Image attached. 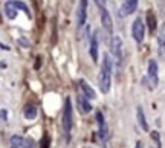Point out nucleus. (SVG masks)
<instances>
[{
  "label": "nucleus",
  "mask_w": 165,
  "mask_h": 148,
  "mask_svg": "<svg viewBox=\"0 0 165 148\" xmlns=\"http://www.w3.org/2000/svg\"><path fill=\"white\" fill-rule=\"evenodd\" d=\"M112 70H113V63L110 55L104 54L103 57V63H101V72H100V89L103 93H109L110 92V86H112Z\"/></svg>",
  "instance_id": "f257e3e1"
},
{
  "label": "nucleus",
  "mask_w": 165,
  "mask_h": 148,
  "mask_svg": "<svg viewBox=\"0 0 165 148\" xmlns=\"http://www.w3.org/2000/svg\"><path fill=\"white\" fill-rule=\"evenodd\" d=\"M74 113H72V102L70 99L64 101V110H63V130H64V134H66V139L69 140L70 137V131H72V125H74Z\"/></svg>",
  "instance_id": "f03ea898"
},
{
  "label": "nucleus",
  "mask_w": 165,
  "mask_h": 148,
  "mask_svg": "<svg viewBox=\"0 0 165 148\" xmlns=\"http://www.w3.org/2000/svg\"><path fill=\"white\" fill-rule=\"evenodd\" d=\"M95 118H97V124H98V137H100L103 146H106L107 139H109V125H107V122L104 119V115L101 112H97Z\"/></svg>",
  "instance_id": "7ed1b4c3"
},
{
  "label": "nucleus",
  "mask_w": 165,
  "mask_h": 148,
  "mask_svg": "<svg viewBox=\"0 0 165 148\" xmlns=\"http://www.w3.org/2000/svg\"><path fill=\"white\" fill-rule=\"evenodd\" d=\"M132 37L136 43H142L144 38H145V24L141 18H136L132 24Z\"/></svg>",
  "instance_id": "20e7f679"
},
{
  "label": "nucleus",
  "mask_w": 165,
  "mask_h": 148,
  "mask_svg": "<svg viewBox=\"0 0 165 148\" xmlns=\"http://www.w3.org/2000/svg\"><path fill=\"white\" fill-rule=\"evenodd\" d=\"M101 24H103V31H104L106 37L112 38V35H113V21H112V17H110V14L106 8L101 9Z\"/></svg>",
  "instance_id": "39448f33"
},
{
  "label": "nucleus",
  "mask_w": 165,
  "mask_h": 148,
  "mask_svg": "<svg viewBox=\"0 0 165 148\" xmlns=\"http://www.w3.org/2000/svg\"><path fill=\"white\" fill-rule=\"evenodd\" d=\"M147 80L150 84V89H154L157 86V63L154 60L148 61V69H147Z\"/></svg>",
  "instance_id": "423d86ee"
},
{
  "label": "nucleus",
  "mask_w": 165,
  "mask_h": 148,
  "mask_svg": "<svg viewBox=\"0 0 165 148\" xmlns=\"http://www.w3.org/2000/svg\"><path fill=\"white\" fill-rule=\"evenodd\" d=\"M87 20V0H80L78 12H77V24L78 28H83Z\"/></svg>",
  "instance_id": "0eeeda50"
},
{
  "label": "nucleus",
  "mask_w": 165,
  "mask_h": 148,
  "mask_svg": "<svg viewBox=\"0 0 165 148\" xmlns=\"http://www.w3.org/2000/svg\"><path fill=\"white\" fill-rule=\"evenodd\" d=\"M110 51L112 55L118 60H121L122 57V40L119 37H112L110 38Z\"/></svg>",
  "instance_id": "6e6552de"
},
{
  "label": "nucleus",
  "mask_w": 165,
  "mask_h": 148,
  "mask_svg": "<svg viewBox=\"0 0 165 148\" xmlns=\"http://www.w3.org/2000/svg\"><path fill=\"white\" fill-rule=\"evenodd\" d=\"M138 2H139V0H124L122 5H121L119 14H121L122 17H127V15L133 14V12L138 9Z\"/></svg>",
  "instance_id": "1a4fd4ad"
},
{
  "label": "nucleus",
  "mask_w": 165,
  "mask_h": 148,
  "mask_svg": "<svg viewBox=\"0 0 165 148\" xmlns=\"http://www.w3.org/2000/svg\"><path fill=\"white\" fill-rule=\"evenodd\" d=\"M98 44H100V40H98V32L95 31L90 37V47H89V52H90V57L93 61H98Z\"/></svg>",
  "instance_id": "9d476101"
},
{
  "label": "nucleus",
  "mask_w": 165,
  "mask_h": 148,
  "mask_svg": "<svg viewBox=\"0 0 165 148\" xmlns=\"http://www.w3.org/2000/svg\"><path fill=\"white\" fill-rule=\"evenodd\" d=\"M80 89H81V95H84L87 99H95L97 98V92L90 87V84L86 80H80Z\"/></svg>",
  "instance_id": "9b49d317"
},
{
  "label": "nucleus",
  "mask_w": 165,
  "mask_h": 148,
  "mask_svg": "<svg viewBox=\"0 0 165 148\" xmlns=\"http://www.w3.org/2000/svg\"><path fill=\"white\" fill-rule=\"evenodd\" d=\"M77 104H78V110H80L81 115H87V113L92 112V105H90L89 99H87L84 95H80L77 98Z\"/></svg>",
  "instance_id": "f8f14e48"
},
{
  "label": "nucleus",
  "mask_w": 165,
  "mask_h": 148,
  "mask_svg": "<svg viewBox=\"0 0 165 148\" xmlns=\"http://www.w3.org/2000/svg\"><path fill=\"white\" fill-rule=\"evenodd\" d=\"M136 119H138L139 127L142 128L144 131H148V122H147V119H145V113H144L142 107H138V109H136Z\"/></svg>",
  "instance_id": "ddd939ff"
},
{
  "label": "nucleus",
  "mask_w": 165,
  "mask_h": 148,
  "mask_svg": "<svg viewBox=\"0 0 165 148\" xmlns=\"http://www.w3.org/2000/svg\"><path fill=\"white\" fill-rule=\"evenodd\" d=\"M157 41H159V55H160V58L165 60V23L160 26Z\"/></svg>",
  "instance_id": "4468645a"
},
{
  "label": "nucleus",
  "mask_w": 165,
  "mask_h": 148,
  "mask_svg": "<svg viewBox=\"0 0 165 148\" xmlns=\"http://www.w3.org/2000/svg\"><path fill=\"white\" fill-rule=\"evenodd\" d=\"M23 115L26 119H35L37 118V107L34 104H26L23 109Z\"/></svg>",
  "instance_id": "2eb2a0df"
},
{
  "label": "nucleus",
  "mask_w": 165,
  "mask_h": 148,
  "mask_svg": "<svg viewBox=\"0 0 165 148\" xmlns=\"http://www.w3.org/2000/svg\"><path fill=\"white\" fill-rule=\"evenodd\" d=\"M17 8L14 6V3L12 2H6L5 3V14H6V17L9 18V20H14L15 17H17Z\"/></svg>",
  "instance_id": "dca6fc26"
},
{
  "label": "nucleus",
  "mask_w": 165,
  "mask_h": 148,
  "mask_svg": "<svg viewBox=\"0 0 165 148\" xmlns=\"http://www.w3.org/2000/svg\"><path fill=\"white\" fill-rule=\"evenodd\" d=\"M147 24H148V29H150V32H154V31H156L157 21H156V15H154V12H153L151 9L147 12Z\"/></svg>",
  "instance_id": "f3484780"
},
{
  "label": "nucleus",
  "mask_w": 165,
  "mask_h": 148,
  "mask_svg": "<svg viewBox=\"0 0 165 148\" xmlns=\"http://www.w3.org/2000/svg\"><path fill=\"white\" fill-rule=\"evenodd\" d=\"M11 148H25V139L18 134H14L11 137Z\"/></svg>",
  "instance_id": "a211bd4d"
},
{
  "label": "nucleus",
  "mask_w": 165,
  "mask_h": 148,
  "mask_svg": "<svg viewBox=\"0 0 165 148\" xmlns=\"http://www.w3.org/2000/svg\"><path fill=\"white\" fill-rule=\"evenodd\" d=\"M12 3H14V6L17 8V9H20V11H23L28 17H31V11H29V8L23 3V2H18V0H12Z\"/></svg>",
  "instance_id": "6ab92c4d"
},
{
  "label": "nucleus",
  "mask_w": 165,
  "mask_h": 148,
  "mask_svg": "<svg viewBox=\"0 0 165 148\" xmlns=\"http://www.w3.org/2000/svg\"><path fill=\"white\" fill-rule=\"evenodd\" d=\"M151 137H153V140L156 142L157 148H160V137H159V133H157V131H153V133H151Z\"/></svg>",
  "instance_id": "aec40b11"
},
{
  "label": "nucleus",
  "mask_w": 165,
  "mask_h": 148,
  "mask_svg": "<svg viewBox=\"0 0 165 148\" xmlns=\"http://www.w3.org/2000/svg\"><path fill=\"white\" fill-rule=\"evenodd\" d=\"M34 145H35V142H34L31 137L25 139V148H34Z\"/></svg>",
  "instance_id": "412c9836"
},
{
  "label": "nucleus",
  "mask_w": 165,
  "mask_h": 148,
  "mask_svg": "<svg viewBox=\"0 0 165 148\" xmlns=\"http://www.w3.org/2000/svg\"><path fill=\"white\" fill-rule=\"evenodd\" d=\"M41 148H49V137H48V136H44V137H43Z\"/></svg>",
  "instance_id": "4be33fe9"
},
{
  "label": "nucleus",
  "mask_w": 165,
  "mask_h": 148,
  "mask_svg": "<svg viewBox=\"0 0 165 148\" xmlns=\"http://www.w3.org/2000/svg\"><path fill=\"white\" fill-rule=\"evenodd\" d=\"M95 3L100 9H104L106 8V0H95Z\"/></svg>",
  "instance_id": "5701e85b"
},
{
  "label": "nucleus",
  "mask_w": 165,
  "mask_h": 148,
  "mask_svg": "<svg viewBox=\"0 0 165 148\" xmlns=\"http://www.w3.org/2000/svg\"><path fill=\"white\" fill-rule=\"evenodd\" d=\"M0 119H2V121H6V119H8V112H6L5 109L0 110Z\"/></svg>",
  "instance_id": "b1692460"
},
{
  "label": "nucleus",
  "mask_w": 165,
  "mask_h": 148,
  "mask_svg": "<svg viewBox=\"0 0 165 148\" xmlns=\"http://www.w3.org/2000/svg\"><path fill=\"white\" fill-rule=\"evenodd\" d=\"M18 41H20V43H23V44H25V46H26V47H28V46H29V43H28V41H26V40H25V38H20V40H18Z\"/></svg>",
  "instance_id": "393cba45"
},
{
  "label": "nucleus",
  "mask_w": 165,
  "mask_h": 148,
  "mask_svg": "<svg viewBox=\"0 0 165 148\" xmlns=\"http://www.w3.org/2000/svg\"><path fill=\"white\" fill-rule=\"evenodd\" d=\"M0 47H2L3 51H9V47H8V46H5V44H2V46H0Z\"/></svg>",
  "instance_id": "a878e982"
},
{
  "label": "nucleus",
  "mask_w": 165,
  "mask_h": 148,
  "mask_svg": "<svg viewBox=\"0 0 165 148\" xmlns=\"http://www.w3.org/2000/svg\"><path fill=\"white\" fill-rule=\"evenodd\" d=\"M136 148H141V146H139V145H138V146H136Z\"/></svg>",
  "instance_id": "bb28decb"
}]
</instances>
